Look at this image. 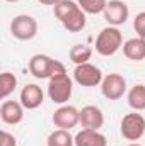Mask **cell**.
Masks as SVG:
<instances>
[{
	"instance_id": "11",
	"label": "cell",
	"mask_w": 145,
	"mask_h": 146,
	"mask_svg": "<svg viewBox=\"0 0 145 146\" xmlns=\"http://www.w3.org/2000/svg\"><path fill=\"white\" fill-rule=\"evenodd\" d=\"M44 100V94L41 90V87L36 83H28L22 90H21V97L19 102L24 106V109L28 110H34L38 109Z\"/></svg>"
},
{
	"instance_id": "3",
	"label": "cell",
	"mask_w": 145,
	"mask_h": 146,
	"mask_svg": "<svg viewBox=\"0 0 145 146\" xmlns=\"http://www.w3.org/2000/svg\"><path fill=\"white\" fill-rule=\"evenodd\" d=\"M119 48H123V34L118 27L108 26L101 29L96 37V51L101 56H113Z\"/></svg>"
},
{
	"instance_id": "2",
	"label": "cell",
	"mask_w": 145,
	"mask_h": 146,
	"mask_svg": "<svg viewBox=\"0 0 145 146\" xmlns=\"http://www.w3.org/2000/svg\"><path fill=\"white\" fill-rule=\"evenodd\" d=\"M73 90V80L67 73L55 75L48 80V97L53 104H67L72 97Z\"/></svg>"
},
{
	"instance_id": "22",
	"label": "cell",
	"mask_w": 145,
	"mask_h": 146,
	"mask_svg": "<svg viewBox=\"0 0 145 146\" xmlns=\"http://www.w3.org/2000/svg\"><path fill=\"white\" fill-rule=\"evenodd\" d=\"M133 29L137 33V36H140L142 33H145V12H140L135 15L133 19Z\"/></svg>"
},
{
	"instance_id": "4",
	"label": "cell",
	"mask_w": 145,
	"mask_h": 146,
	"mask_svg": "<svg viewBox=\"0 0 145 146\" xmlns=\"http://www.w3.org/2000/svg\"><path fill=\"white\" fill-rule=\"evenodd\" d=\"M119 133L128 141H138L145 134V117L137 110L125 114L119 122Z\"/></svg>"
},
{
	"instance_id": "8",
	"label": "cell",
	"mask_w": 145,
	"mask_h": 146,
	"mask_svg": "<svg viewBox=\"0 0 145 146\" xmlns=\"http://www.w3.org/2000/svg\"><path fill=\"white\" fill-rule=\"evenodd\" d=\"M51 121H53L55 127L70 131L77 124H80V110L77 107H73V106H65L63 104L53 112Z\"/></svg>"
},
{
	"instance_id": "12",
	"label": "cell",
	"mask_w": 145,
	"mask_h": 146,
	"mask_svg": "<svg viewBox=\"0 0 145 146\" xmlns=\"http://www.w3.org/2000/svg\"><path fill=\"white\" fill-rule=\"evenodd\" d=\"M0 117L5 124L15 126L24 119V106L15 100H3L0 107Z\"/></svg>"
},
{
	"instance_id": "18",
	"label": "cell",
	"mask_w": 145,
	"mask_h": 146,
	"mask_svg": "<svg viewBox=\"0 0 145 146\" xmlns=\"http://www.w3.org/2000/svg\"><path fill=\"white\" fill-rule=\"evenodd\" d=\"M91 56H92V48L87 46V44H75L70 49V60L75 63V66L89 63Z\"/></svg>"
},
{
	"instance_id": "14",
	"label": "cell",
	"mask_w": 145,
	"mask_h": 146,
	"mask_svg": "<svg viewBox=\"0 0 145 146\" xmlns=\"http://www.w3.org/2000/svg\"><path fill=\"white\" fill-rule=\"evenodd\" d=\"M87 14L80 9V5L72 10L65 19H62L60 22H62V26L68 31V33H80L84 27H85V24H87V17H85Z\"/></svg>"
},
{
	"instance_id": "26",
	"label": "cell",
	"mask_w": 145,
	"mask_h": 146,
	"mask_svg": "<svg viewBox=\"0 0 145 146\" xmlns=\"http://www.w3.org/2000/svg\"><path fill=\"white\" fill-rule=\"evenodd\" d=\"M128 146H142V145H138V143H132V145H128Z\"/></svg>"
},
{
	"instance_id": "13",
	"label": "cell",
	"mask_w": 145,
	"mask_h": 146,
	"mask_svg": "<svg viewBox=\"0 0 145 146\" xmlns=\"http://www.w3.org/2000/svg\"><path fill=\"white\" fill-rule=\"evenodd\" d=\"M75 146H108V141L99 131L82 129L75 134Z\"/></svg>"
},
{
	"instance_id": "15",
	"label": "cell",
	"mask_w": 145,
	"mask_h": 146,
	"mask_svg": "<svg viewBox=\"0 0 145 146\" xmlns=\"http://www.w3.org/2000/svg\"><path fill=\"white\" fill-rule=\"evenodd\" d=\"M123 54L132 61H142L145 60V42L140 37H132L123 42Z\"/></svg>"
},
{
	"instance_id": "6",
	"label": "cell",
	"mask_w": 145,
	"mask_h": 146,
	"mask_svg": "<svg viewBox=\"0 0 145 146\" xmlns=\"http://www.w3.org/2000/svg\"><path fill=\"white\" fill-rule=\"evenodd\" d=\"M103 72L92 63L77 65L73 70V82H77L80 87H97L103 83Z\"/></svg>"
},
{
	"instance_id": "27",
	"label": "cell",
	"mask_w": 145,
	"mask_h": 146,
	"mask_svg": "<svg viewBox=\"0 0 145 146\" xmlns=\"http://www.w3.org/2000/svg\"><path fill=\"white\" fill-rule=\"evenodd\" d=\"M5 2H12V3H15V2H19V0H5Z\"/></svg>"
},
{
	"instance_id": "24",
	"label": "cell",
	"mask_w": 145,
	"mask_h": 146,
	"mask_svg": "<svg viewBox=\"0 0 145 146\" xmlns=\"http://www.w3.org/2000/svg\"><path fill=\"white\" fill-rule=\"evenodd\" d=\"M38 2L43 3V5H53V7H55V5H56L58 2H62V0H38Z\"/></svg>"
},
{
	"instance_id": "9",
	"label": "cell",
	"mask_w": 145,
	"mask_h": 146,
	"mask_svg": "<svg viewBox=\"0 0 145 146\" xmlns=\"http://www.w3.org/2000/svg\"><path fill=\"white\" fill-rule=\"evenodd\" d=\"M103 15H104V21L109 26L118 27V26H121V24H125L128 21L130 9H128V5L123 0H109L104 12H103Z\"/></svg>"
},
{
	"instance_id": "1",
	"label": "cell",
	"mask_w": 145,
	"mask_h": 146,
	"mask_svg": "<svg viewBox=\"0 0 145 146\" xmlns=\"http://www.w3.org/2000/svg\"><path fill=\"white\" fill-rule=\"evenodd\" d=\"M29 72L33 76H36L39 80H44V78L50 80L55 75L67 73V70L63 63H60L58 60H53L48 54H34L29 60Z\"/></svg>"
},
{
	"instance_id": "17",
	"label": "cell",
	"mask_w": 145,
	"mask_h": 146,
	"mask_svg": "<svg viewBox=\"0 0 145 146\" xmlns=\"http://www.w3.org/2000/svg\"><path fill=\"white\" fill-rule=\"evenodd\" d=\"M48 146H75V136H72L67 129H56L53 131L48 139H46Z\"/></svg>"
},
{
	"instance_id": "25",
	"label": "cell",
	"mask_w": 145,
	"mask_h": 146,
	"mask_svg": "<svg viewBox=\"0 0 145 146\" xmlns=\"http://www.w3.org/2000/svg\"><path fill=\"white\" fill-rule=\"evenodd\" d=\"M138 37H140V39H142V41H144V42H145V33H142V34H140V36H138Z\"/></svg>"
},
{
	"instance_id": "19",
	"label": "cell",
	"mask_w": 145,
	"mask_h": 146,
	"mask_svg": "<svg viewBox=\"0 0 145 146\" xmlns=\"http://www.w3.org/2000/svg\"><path fill=\"white\" fill-rule=\"evenodd\" d=\"M17 87V78L10 72H3L0 75V99H7Z\"/></svg>"
},
{
	"instance_id": "10",
	"label": "cell",
	"mask_w": 145,
	"mask_h": 146,
	"mask_svg": "<svg viewBox=\"0 0 145 146\" xmlns=\"http://www.w3.org/2000/svg\"><path fill=\"white\" fill-rule=\"evenodd\" d=\"M80 126L84 129L99 131L104 126V114L97 106H85L80 110Z\"/></svg>"
},
{
	"instance_id": "16",
	"label": "cell",
	"mask_w": 145,
	"mask_h": 146,
	"mask_svg": "<svg viewBox=\"0 0 145 146\" xmlns=\"http://www.w3.org/2000/svg\"><path fill=\"white\" fill-rule=\"evenodd\" d=\"M128 106L133 110L140 112L145 110V85L144 83H137L130 88L128 92Z\"/></svg>"
},
{
	"instance_id": "23",
	"label": "cell",
	"mask_w": 145,
	"mask_h": 146,
	"mask_svg": "<svg viewBox=\"0 0 145 146\" xmlns=\"http://www.w3.org/2000/svg\"><path fill=\"white\" fill-rule=\"evenodd\" d=\"M0 146H17V139L14 134L2 131V138H0Z\"/></svg>"
},
{
	"instance_id": "7",
	"label": "cell",
	"mask_w": 145,
	"mask_h": 146,
	"mask_svg": "<svg viewBox=\"0 0 145 146\" xmlns=\"http://www.w3.org/2000/svg\"><path fill=\"white\" fill-rule=\"evenodd\" d=\"M101 94L108 100H119L126 94V80L119 73H109L103 78Z\"/></svg>"
},
{
	"instance_id": "5",
	"label": "cell",
	"mask_w": 145,
	"mask_h": 146,
	"mask_svg": "<svg viewBox=\"0 0 145 146\" xmlns=\"http://www.w3.org/2000/svg\"><path fill=\"white\" fill-rule=\"evenodd\" d=\"M10 33L19 41H31L38 34V21L28 14L15 15L10 22Z\"/></svg>"
},
{
	"instance_id": "21",
	"label": "cell",
	"mask_w": 145,
	"mask_h": 146,
	"mask_svg": "<svg viewBox=\"0 0 145 146\" xmlns=\"http://www.w3.org/2000/svg\"><path fill=\"white\" fill-rule=\"evenodd\" d=\"M77 7H79V3H77V2H73V0H62V2H58V3L53 7V10H55L56 19H58V21H62V19H65L72 10H75Z\"/></svg>"
},
{
	"instance_id": "20",
	"label": "cell",
	"mask_w": 145,
	"mask_h": 146,
	"mask_svg": "<svg viewBox=\"0 0 145 146\" xmlns=\"http://www.w3.org/2000/svg\"><path fill=\"white\" fill-rule=\"evenodd\" d=\"M77 3L85 14H103L108 0H77Z\"/></svg>"
}]
</instances>
